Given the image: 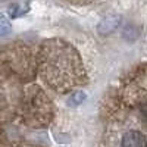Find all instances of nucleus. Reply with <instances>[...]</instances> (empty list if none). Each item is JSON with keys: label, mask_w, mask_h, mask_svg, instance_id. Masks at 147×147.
I'll return each mask as SVG.
<instances>
[{"label": "nucleus", "mask_w": 147, "mask_h": 147, "mask_svg": "<svg viewBox=\"0 0 147 147\" xmlns=\"http://www.w3.org/2000/svg\"><path fill=\"white\" fill-rule=\"evenodd\" d=\"M84 100H85V94H84L82 91H75V93H74L69 99H68V105L77 107V106H80Z\"/></svg>", "instance_id": "nucleus-3"}, {"label": "nucleus", "mask_w": 147, "mask_h": 147, "mask_svg": "<svg viewBox=\"0 0 147 147\" xmlns=\"http://www.w3.org/2000/svg\"><path fill=\"white\" fill-rule=\"evenodd\" d=\"M118 24H119V18H118V16L106 18V19L100 24L99 30H100L103 34H107V32H110V31H113V30L118 27Z\"/></svg>", "instance_id": "nucleus-2"}, {"label": "nucleus", "mask_w": 147, "mask_h": 147, "mask_svg": "<svg viewBox=\"0 0 147 147\" xmlns=\"http://www.w3.org/2000/svg\"><path fill=\"white\" fill-rule=\"evenodd\" d=\"M118 147H147V136L138 128H127L118 138Z\"/></svg>", "instance_id": "nucleus-1"}, {"label": "nucleus", "mask_w": 147, "mask_h": 147, "mask_svg": "<svg viewBox=\"0 0 147 147\" xmlns=\"http://www.w3.org/2000/svg\"><path fill=\"white\" fill-rule=\"evenodd\" d=\"M10 30H12V28H10L9 21H7L6 18H0V37H3V35L9 34Z\"/></svg>", "instance_id": "nucleus-4"}]
</instances>
